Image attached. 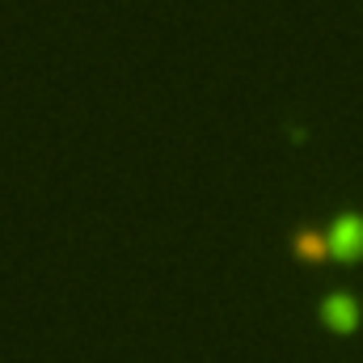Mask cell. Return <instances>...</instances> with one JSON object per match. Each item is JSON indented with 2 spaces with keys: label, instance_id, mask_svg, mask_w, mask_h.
<instances>
[{
  "label": "cell",
  "instance_id": "obj_1",
  "mask_svg": "<svg viewBox=\"0 0 363 363\" xmlns=\"http://www.w3.org/2000/svg\"><path fill=\"white\" fill-rule=\"evenodd\" d=\"M325 241H330V258L359 262L363 258V216H355V211L334 216V224L325 228Z\"/></svg>",
  "mask_w": 363,
  "mask_h": 363
},
{
  "label": "cell",
  "instance_id": "obj_2",
  "mask_svg": "<svg viewBox=\"0 0 363 363\" xmlns=\"http://www.w3.org/2000/svg\"><path fill=\"white\" fill-rule=\"evenodd\" d=\"M317 317H321L325 330H334V334H351V330L359 325V300H355L351 291H330V296L321 300Z\"/></svg>",
  "mask_w": 363,
  "mask_h": 363
},
{
  "label": "cell",
  "instance_id": "obj_3",
  "mask_svg": "<svg viewBox=\"0 0 363 363\" xmlns=\"http://www.w3.org/2000/svg\"><path fill=\"white\" fill-rule=\"evenodd\" d=\"M291 254H296L300 262H325V258H330V241H325V233H317V228H300V233L291 237Z\"/></svg>",
  "mask_w": 363,
  "mask_h": 363
}]
</instances>
